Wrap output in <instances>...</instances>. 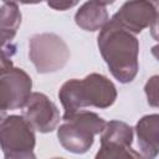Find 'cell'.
Masks as SVG:
<instances>
[{
  "instance_id": "1",
  "label": "cell",
  "mask_w": 159,
  "mask_h": 159,
  "mask_svg": "<svg viewBox=\"0 0 159 159\" xmlns=\"http://www.w3.org/2000/svg\"><path fill=\"white\" fill-rule=\"evenodd\" d=\"M98 50L112 76L120 83H130L139 71V41L135 35L112 20L97 36Z\"/></svg>"
},
{
  "instance_id": "2",
  "label": "cell",
  "mask_w": 159,
  "mask_h": 159,
  "mask_svg": "<svg viewBox=\"0 0 159 159\" xmlns=\"http://www.w3.org/2000/svg\"><path fill=\"white\" fill-rule=\"evenodd\" d=\"M114 83L102 73H89L83 80L71 78L58 89V98L65 109L63 117H70L86 107L99 109L113 106L117 99Z\"/></svg>"
},
{
  "instance_id": "3",
  "label": "cell",
  "mask_w": 159,
  "mask_h": 159,
  "mask_svg": "<svg viewBox=\"0 0 159 159\" xmlns=\"http://www.w3.org/2000/svg\"><path fill=\"white\" fill-rule=\"evenodd\" d=\"M62 119L57 138L62 148L72 154L87 153L94 143V135L101 134L107 124L97 113L84 109Z\"/></svg>"
},
{
  "instance_id": "4",
  "label": "cell",
  "mask_w": 159,
  "mask_h": 159,
  "mask_svg": "<svg viewBox=\"0 0 159 159\" xmlns=\"http://www.w3.org/2000/svg\"><path fill=\"white\" fill-rule=\"evenodd\" d=\"M70 48L65 40L53 32L35 34L29 39V58L37 73L61 71L70 60Z\"/></svg>"
},
{
  "instance_id": "5",
  "label": "cell",
  "mask_w": 159,
  "mask_h": 159,
  "mask_svg": "<svg viewBox=\"0 0 159 159\" xmlns=\"http://www.w3.org/2000/svg\"><path fill=\"white\" fill-rule=\"evenodd\" d=\"M30 75L19 67L1 70L0 77V108L1 112L24 108L32 94Z\"/></svg>"
},
{
  "instance_id": "6",
  "label": "cell",
  "mask_w": 159,
  "mask_h": 159,
  "mask_svg": "<svg viewBox=\"0 0 159 159\" xmlns=\"http://www.w3.org/2000/svg\"><path fill=\"white\" fill-rule=\"evenodd\" d=\"M0 144L4 154L34 150L36 145L35 129L24 116L4 117L0 123Z\"/></svg>"
},
{
  "instance_id": "7",
  "label": "cell",
  "mask_w": 159,
  "mask_h": 159,
  "mask_svg": "<svg viewBox=\"0 0 159 159\" xmlns=\"http://www.w3.org/2000/svg\"><path fill=\"white\" fill-rule=\"evenodd\" d=\"M158 16L159 1L135 0L125 1L111 20L137 36L144 29L149 27Z\"/></svg>"
},
{
  "instance_id": "8",
  "label": "cell",
  "mask_w": 159,
  "mask_h": 159,
  "mask_svg": "<svg viewBox=\"0 0 159 159\" xmlns=\"http://www.w3.org/2000/svg\"><path fill=\"white\" fill-rule=\"evenodd\" d=\"M22 116L40 133H51L60 123V111L57 106L41 92H32L22 108Z\"/></svg>"
},
{
  "instance_id": "9",
  "label": "cell",
  "mask_w": 159,
  "mask_h": 159,
  "mask_svg": "<svg viewBox=\"0 0 159 159\" xmlns=\"http://www.w3.org/2000/svg\"><path fill=\"white\" fill-rule=\"evenodd\" d=\"M134 129L140 157L143 159H155L159 155V113L143 116Z\"/></svg>"
},
{
  "instance_id": "10",
  "label": "cell",
  "mask_w": 159,
  "mask_h": 159,
  "mask_svg": "<svg viewBox=\"0 0 159 159\" xmlns=\"http://www.w3.org/2000/svg\"><path fill=\"white\" fill-rule=\"evenodd\" d=\"M112 4L108 1H86L75 14L76 25L84 31H101L108 22L109 15L107 5Z\"/></svg>"
},
{
  "instance_id": "11",
  "label": "cell",
  "mask_w": 159,
  "mask_h": 159,
  "mask_svg": "<svg viewBox=\"0 0 159 159\" xmlns=\"http://www.w3.org/2000/svg\"><path fill=\"white\" fill-rule=\"evenodd\" d=\"M21 25V11L15 1H2L0 7V36L1 46L12 43Z\"/></svg>"
},
{
  "instance_id": "12",
  "label": "cell",
  "mask_w": 159,
  "mask_h": 159,
  "mask_svg": "<svg viewBox=\"0 0 159 159\" xmlns=\"http://www.w3.org/2000/svg\"><path fill=\"white\" fill-rule=\"evenodd\" d=\"M133 137L134 130L129 124L122 120H109L101 133V144L132 147Z\"/></svg>"
},
{
  "instance_id": "13",
  "label": "cell",
  "mask_w": 159,
  "mask_h": 159,
  "mask_svg": "<svg viewBox=\"0 0 159 159\" xmlns=\"http://www.w3.org/2000/svg\"><path fill=\"white\" fill-rule=\"evenodd\" d=\"M94 159H143L132 147H122L114 144H101Z\"/></svg>"
},
{
  "instance_id": "14",
  "label": "cell",
  "mask_w": 159,
  "mask_h": 159,
  "mask_svg": "<svg viewBox=\"0 0 159 159\" xmlns=\"http://www.w3.org/2000/svg\"><path fill=\"white\" fill-rule=\"evenodd\" d=\"M144 92L148 104L150 107L159 108V75H154L148 78L144 84Z\"/></svg>"
},
{
  "instance_id": "15",
  "label": "cell",
  "mask_w": 159,
  "mask_h": 159,
  "mask_svg": "<svg viewBox=\"0 0 159 159\" xmlns=\"http://www.w3.org/2000/svg\"><path fill=\"white\" fill-rule=\"evenodd\" d=\"M78 2L77 1H58V0H55V1H47V5L50 7H52L53 10H57V11H65V10H68L73 6H76Z\"/></svg>"
},
{
  "instance_id": "16",
  "label": "cell",
  "mask_w": 159,
  "mask_h": 159,
  "mask_svg": "<svg viewBox=\"0 0 159 159\" xmlns=\"http://www.w3.org/2000/svg\"><path fill=\"white\" fill-rule=\"evenodd\" d=\"M4 159H36L34 150L30 152H16V153H6L4 154Z\"/></svg>"
},
{
  "instance_id": "17",
  "label": "cell",
  "mask_w": 159,
  "mask_h": 159,
  "mask_svg": "<svg viewBox=\"0 0 159 159\" xmlns=\"http://www.w3.org/2000/svg\"><path fill=\"white\" fill-rule=\"evenodd\" d=\"M149 30H150V35L152 37L159 42V16L152 22V25L149 26Z\"/></svg>"
},
{
  "instance_id": "18",
  "label": "cell",
  "mask_w": 159,
  "mask_h": 159,
  "mask_svg": "<svg viewBox=\"0 0 159 159\" xmlns=\"http://www.w3.org/2000/svg\"><path fill=\"white\" fill-rule=\"evenodd\" d=\"M152 55H153V56L159 61V43L152 47Z\"/></svg>"
},
{
  "instance_id": "19",
  "label": "cell",
  "mask_w": 159,
  "mask_h": 159,
  "mask_svg": "<svg viewBox=\"0 0 159 159\" xmlns=\"http://www.w3.org/2000/svg\"><path fill=\"white\" fill-rule=\"evenodd\" d=\"M51 159H65V158H60V157H56V158H51Z\"/></svg>"
}]
</instances>
